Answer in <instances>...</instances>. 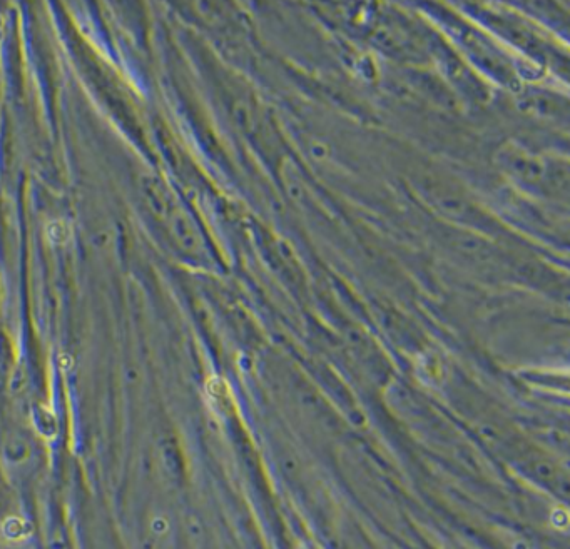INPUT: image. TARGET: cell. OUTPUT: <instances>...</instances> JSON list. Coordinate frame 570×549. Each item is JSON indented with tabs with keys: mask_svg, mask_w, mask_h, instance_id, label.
Segmentation results:
<instances>
[{
	"mask_svg": "<svg viewBox=\"0 0 570 549\" xmlns=\"http://www.w3.org/2000/svg\"><path fill=\"white\" fill-rule=\"evenodd\" d=\"M47 231L51 234L52 241L64 242L69 236V231L62 222H52L51 226L47 227Z\"/></svg>",
	"mask_w": 570,
	"mask_h": 549,
	"instance_id": "1",
	"label": "cell"
}]
</instances>
